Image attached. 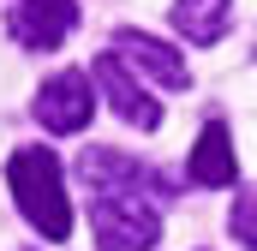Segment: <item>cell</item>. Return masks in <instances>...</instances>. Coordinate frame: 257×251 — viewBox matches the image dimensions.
Returning <instances> with one entry per match:
<instances>
[{
  "label": "cell",
  "instance_id": "6da1fadb",
  "mask_svg": "<svg viewBox=\"0 0 257 251\" xmlns=\"http://www.w3.org/2000/svg\"><path fill=\"white\" fill-rule=\"evenodd\" d=\"M6 186H12V203L24 209V221H30L42 239H54V245H60L66 233H72L66 168H60V156H54V150H42V144L12 150V162H6Z\"/></svg>",
  "mask_w": 257,
  "mask_h": 251
},
{
  "label": "cell",
  "instance_id": "7a4b0ae2",
  "mask_svg": "<svg viewBox=\"0 0 257 251\" xmlns=\"http://www.w3.org/2000/svg\"><path fill=\"white\" fill-rule=\"evenodd\" d=\"M90 227H96V245L102 251H150L162 239L156 203H150V197H120V191H102V197H96Z\"/></svg>",
  "mask_w": 257,
  "mask_h": 251
},
{
  "label": "cell",
  "instance_id": "3957f363",
  "mask_svg": "<svg viewBox=\"0 0 257 251\" xmlns=\"http://www.w3.org/2000/svg\"><path fill=\"white\" fill-rule=\"evenodd\" d=\"M30 114L48 126V132H60V138L84 132L90 114H96V84H90V72H54V78L36 90V108H30Z\"/></svg>",
  "mask_w": 257,
  "mask_h": 251
},
{
  "label": "cell",
  "instance_id": "277c9868",
  "mask_svg": "<svg viewBox=\"0 0 257 251\" xmlns=\"http://www.w3.org/2000/svg\"><path fill=\"white\" fill-rule=\"evenodd\" d=\"M6 30H12L18 48L54 54L66 36L78 30V0H18V6L6 12Z\"/></svg>",
  "mask_w": 257,
  "mask_h": 251
},
{
  "label": "cell",
  "instance_id": "5b68a950",
  "mask_svg": "<svg viewBox=\"0 0 257 251\" xmlns=\"http://www.w3.org/2000/svg\"><path fill=\"white\" fill-rule=\"evenodd\" d=\"M114 60L126 66V72H144V78L162 84V90H186V84H192V66L180 60V48H168V42L150 36V30H114Z\"/></svg>",
  "mask_w": 257,
  "mask_h": 251
},
{
  "label": "cell",
  "instance_id": "8992f818",
  "mask_svg": "<svg viewBox=\"0 0 257 251\" xmlns=\"http://www.w3.org/2000/svg\"><path fill=\"white\" fill-rule=\"evenodd\" d=\"M90 84L108 96V108H114V114H120L132 132H156V126H162V108H156V96H150V90H144V84H138V78H132L126 66L114 60V54H102V60L90 66Z\"/></svg>",
  "mask_w": 257,
  "mask_h": 251
},
{
  "label": "cell",
  "instance_id": "52a82bcc",
  "mask_svg": "<svg viewBox=\"0 0 257 251\" xmlns=\"http://www.w3.org/2000/svg\"><path fill=\"white\" fill-rule=\"evenodd\" d=\"M186 180L203 191H227L233 180H239V156H233V132L221 120H209L203 132H197L192 156H186Z\"/></svg>",
  "mask_w": 257,
  "mask_h": 251
},
{
  "label": "cell",
  "instance_id": "ba28073f",
  "mask_svg": "<svg viewBox=\"0 0 257 251\" xmlns=\"http://www.w3.org/2000/svg\"><path fill=\"white\" fill-rule=\"evenodd\" d=\"M78 174H84L90 186H102V191H120V197H144V191L162 186V180H156L138 156H126V150H84Z\"/></svg>",
  "mask_w": 257,
  "mask_h": 251
},
{
  "label": "cell",
  "instance_id": "9c48e42d",
  "mask_svg": "<svg viewBox=\"0 0 257 251\" xmlns=\"http://www.w3.org/2000/svg\"><path fill=\"white\" fill-rule=\"evenodd\" d=\"M227 24H233V0H174V30L197 48L221 42Z\"/></svg>",
  "mask_w": 257,
  "mask_h": 251
},
{
  "label": "cell",
  "instance_id": "30bf717a",
  "mask_svg": "<svg viewBox=\"0 0 257 251\" xmlns=\"http://www.w3.org/2000/svg\"><path fill=\"white\" fill-rule=\"evenodd\" d=\"M227 227H233V239H239V245H251V251H257V191L233 203V215H227Z\"/></svg>",
  "mask_w": 257,
  "mask_h": 251
}]
</instances>
